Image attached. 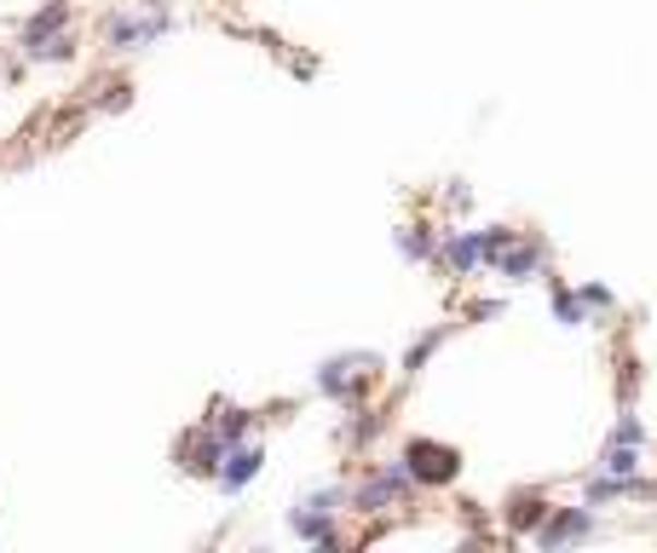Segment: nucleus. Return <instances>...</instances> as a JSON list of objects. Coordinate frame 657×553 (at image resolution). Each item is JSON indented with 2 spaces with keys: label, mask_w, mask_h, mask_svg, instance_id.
Wrapping results in <instances>:
<instances>
[{
  "label": "nucleus",
  "mask_w": 657,
  "mask_h": 553,
  "mask_svg": "<svg viewBox=\"0 0 657 553\" xmlns=\"http://www.w3.org/2000/svg\"><path fill=\"white\" fill-rule=\"evenodd\" d=\"M421 490L416 479L404 473V461H375L363 479H346V514H363V519H381V514H393V507H409Z\"/></svg>",
  "instance_id": "f257e3e1"
},
{
  "label": "nucleus",
  "mask_w": 657,
  "mask_h": 553,
  "mask_svg": "<svg viewBox=\"0 0 657 553\" xmlns=\"http://www.w3.org/2000/svg\"><path fill=\"white\" fill-rule=\"evenodd\" d=\"M594 537H600V507H588V502L577 496L571 507L553 502L548 519L530 530L525 542H530V548H571V542H594Z\"/></svg>",
  "instance_id": "20e7f679"
},
{
  "label": "nucleus",
  "mask_w": 657,
  "mask_h": 553,
  "mask_svg": "<svg viewBox=\"0 0 657 553\" xmlns=\"http://www.w3.org/2000/svg\"><path fill=\"white\" fill-rule=\"evenodd\" d=\"M133 105V87H110V98H105V110H128Z\"/></svg>",
  "instance_id": "bb28decb"
},
{
  "label": "nucleus",
  "mask_w": 657,
  "mask_h": 553,
  "mask_svg": "<svg viewBox=\"0 0 657 553\" xmlns=\"http://www.w3.org/2000/svg\"><path fill=\"white\" fill-rule=\"evenodd\" d=\"M577 300L588 305V317H611V312H618V289H606V282H577Z\"/></svg>",
  "instance_id": "4be33fe9"
},
{
  "label": "nucleus",
  "mask_w": 657,
  "mask_h": 553,
  "mask_svg": "<svg viewBox=\"0 0 657 553\" xmlns=\"http://www.w3.org/2000/svg\"><path fill=\"white\" fill-rule=\"evenodd\" d=\"M444 208H450V214H467V208H474V184H467V179H450V184H444Z\"/></svg>",
  "instance_id": "b1692460"
},
{
  "label": "nucleus",
  "mask_w": 657,
  "mask_h": 553,
  "mask_svg": "<svg viewBox=\"0 0 657 553\" xmlns=\"http://www.w3.org/2000/svg\"><path fill=\"white\" fill-rule=\"evenodd\" d=\"M548 265H553V242H548L542 231H519V237H513L507 249L497 254V265H490V272L519 289V282H542Z\"/></svg>",
  "instance_id": "39448f33"
},
{
  "label": "nucleus",
  "mask_w": 657,
  "mask_h": 553,
  "mask_svg": "<svg viewBox=\"0 0 657 553\" xmlns=\"http://www.w3.org/2000/svg\"><path fill=\"white\" fill-rule=\"evenodd\" d=\"M502 312H507V300H474L462 317H467V323H497Z\"/></svg>",
  "instance_id": "393cba45"
},
{
  "label": "nucleus",
  "mask_w": 657,
  "mask_h": 553,
  "mask_svg": "<svg viewBox=\"0 0 657 553\" xmlns=\"http://www.w3.org/2000/svg\"><path fill=\"white\" fill-rule=\"evenodd\" d=\"M341 514H323V507H306V502H295L289 507V530L300 542H312V548H341L346 542V530L335 525Z\"/></svg>",
  "instance_id": "9b49d317"
},
{
  "label": "nucleus",
  "mask_w": 657,
  "mask_h": 553,
  "mask_svg": "<svg viewBox=\"0 0 657 553\" xmlns=\"http://www.w3.org/2000/svg\"><path fill=\"white\" fill-rule=\"evenodd\" d=\"M254 409H242V404H214V416H208V426H214V433L225 438V444H242V438H249L254 433Z\"/></svg>",
  "instance_id": "a211bd4d"
},
{
  "label": "nucleus",
  "mask_w": 657,
  "mask_h": 553,
  "mask_svg": "<svg viewBox=\"0 0 657 553\" xmlns=\"http://www.w3.org/2000/svg\"><path fill=\"white\" fill-rule=\"evenodd\" d=\"M433 265H444L450 277H479V231H467V225H444Z\"/></svg>",
  "instance_id": "1a4fd4ad"
},
{
  "label": "nucleus",
  "mask_w": 657,
  "mask_h": 553,
  "mask_svg": "<svg viewBox=\"0 0 657 553\" xmlns=\"http://www.w3.org/2000/svg\"><path fill=\"white\" fill-rule=\"evenodd\" d=\"M133 7H139V12H168L174 0H133Z\"/></svg>",
  "instance_id": "cd10ccee"
},
{
  "label": "nucleus",
  "mask_w": 657,
  "mask_h": 553,
  "mask_svg": "<svg viewBox=\"0 0 657 553\" xmlns=\"http://www.w3.org/2000/svg\"><path fill=\"white\" fill-rule=\"evenodd\" d=\"M381 352H335V358H323L318 363V375H312V386L329 398V404H341V409H358V404H369V381L381 375Z\"/></svg>",
  "instance_id": "f03ea898"
},
{
  "label": "nucleus",
  "mask_w": 657,
  "mask_h": 553,
  "mask_svg": "<svg viewBox=\"0 0 657 553\" xmlns=\"http://www.w3.org/2000/svg\"><path fill=\"white\" fill-rule=\"evenodd\" d=\"M174 456H179V473H191V479H214V473H219V461H225V438L214 433L208 421H202L196 433L174 449Z\"/></svg>",
  "instance_id": "6e6552de"
},
{
  "label": "nucleus",
  "mask_w": 657,
  "mask_h": 553,
  "mask_svg": "<svg viewBox=\"0 0 657 553\" xmlns=\"http://www.w3.org/2000/svg\"><path fill=\"white\" fill-rule=\"evenodd\" d=\"M393 249H398L409 265H433V254H439V225H427V219L393 225Z\"/></svg>",
  "instance_id": "4468645a"
},
{
  "label": "nucleus",
  "mask_w": 657,
  "mask_h": 553,
  "mask_svg": "<svg viewBox=\"0 0 657 553\" xmlns=\"http://www.w3.org/2000/svg\"><path fill=\"white\" fill-rule=\"evenodd\" d=\"M398 461H404V473L416 479V490H450L462 479V449L439 444V438H404Z\"/></svg>",
  "instance_id": "7ed1b4c3"
},
{
  "label": "nucleus",
  "mask_w": 657,
  "mask_h": 553,
  "mask_svg": "<svg viewBox=\"0 0 657 553\" xmlns=\"http://www.w3.org/2000/svg\"><path fill=\"white\" fill-rule=\"evenodd\" d=\"M24 58H29V64H70V58H75V35L58 29L47 40H35V47H24Z\"/></svg>",
  "instance_id": "6ab92c4d"
},
{
  "label": "nucleus",
  "mask_w": 657,
  "mask_h": 553,
  "mask_svg": "<svg viewBox=\"0 0 657 553\" xmlns=\"http://www.w3.org/2000/svg\"><path fill=\"white\" fill-rule=\"evenodd\" d=\"M594 473L634 479V473H641V444H618V438H606V444H600V456H594Z\"/></svg>",
  "instance_id": "f3484780"
},
{
  "label": "nucleus",
  "mask_w": 657,
  "mask_h": 553,
  "mask_svg": "<svg viewBox=\"0 0 657 553\" xmlns=\"http://www.w3.org/2000/svg\"><path fill=\"white\" fill-rule=\"evenodd\" d=\"M174 29V17L168 12H110L105 17V47L110 52H139V47H156L162 35Z\"/></svg>",
  "instance_id": "423d86ee"
},
{
  "label": "nucleus",
  "mask_w": 657,
  "mask_h": 553,
  "mask_svg": "<svg viewBox=\"0 0 657 553\" xmlns=\"http://www.w3.org/2000/svg\"><path fill=\"white\" fill-rule=\"evenodd\" d=\"M634 386H641V375H634V363H623V375H618V404H634Z\"/></svg>",
  "instance_id": "a878e982"
},
{
  "label": "nucleus",
  "mask_w": 657,
  "mask_h": 553,
  "mask_svg": "<svg viewBox=\"0 0 657 553\" xmlns=\"http://www.w3.org/2000/svg\"><path fill=\"white\" fill-rule=\"evenodd\" d=\"M548 507H553V502L542 496V490H507V502H502V525H507V537H513V542H525L530 530L548 519Z\"/></svg>",
  "instance_id": "9d476101"
},
{
  "label": "nucleus",
  "mask_w": 657,
  "mask_h": 553,
  "mask_svg": "<svg viewBox=\"0 0 657 553\" xmlns=\"http://www.w3.org/2000/svg\"><path fill=\"white\" fill-rule=\"evenodd\" d=\"M606 438H618V444H641L646 449V421H641V409H634V404H618V421H611V433Z\"/></svg>",
  "instance_id": "aec40b11"
},
{
  "label": "nucleus",
  "mask_w": 657,
  "mask_h": 553,
  "mask_svg": "<svg viewBox=\"0 0 657 553\" xmlns=\"http://www.w3.org/2000/svg\"><path fill=\"white\" fill-rule=\"evenodd\" d=\"M542 282H548V312H553V323H560V329H588L594 317H588V305L577 300V282H565L553 265L542 272Z\"/></svg>",
  "instance_id": "f8f14e48"
},
{
  "label": "nucleus",
  "mask_w": 657,
  "mask_h": 553,
  "mask_svg": "<svg viewBox=\"0 0 657 553\" xmlns=\"http://www.w3.org/2000/svg\"><path fill=\"white\" fill-rule=\"evenodd\" d=\"M58 29H70V0H47L24 29H17V47H35V40H47V35H58Z\"/></svg>",
  "instance_id": "dca6fc26"
},
{
  "label": "nucleus",
  "mask_w": 657,
  "mask_h": 553,
  "mask_svg": "<svg viewBox=\"0 0 657 553\" xmlns=\"http://www.w3.org/2000/svg\"><path fill=\"white\" fill-rule=\"evenodd\" d=\"M456 329H462V323H439V329H427V335H416V340H409V352L398 358V375H404V381H416L421 369H427V363L439 358V346H444L450 335H456Z\"/></svg>",
  "instance_id": "2eb2a0df"
},
{
  "label": "nucleus",
  "mask_w": 657,
  "mask_h": 553,
  "mask_svg": "<svg viewBox=\"0 0 657 553\" xmlns=\"http://www.w3.org/2000/svg\"><path fill=\"white\" fill-rule=\"evenodd\" d=\"M260 473H265V449L242 438V444H225V461H219L214 484L225 490V496H242V490H249Z\"/></svg>",
  "instance_id": "0eeeda50"
},
{
  "label": "nucleus",
  "mask_w": 657,
  "mask_h": 553,
  "mask_svg": "<svg viewBox=\"0 0 657 553\" xmlns=\"http://www.w3.org/2000/svg\"><path fill=\"white\" fill-rule=\"evenodd\" d=\"M513 237H519V225H485V231H479V272H490V265H497V254L507 249Z\"/></svg>",
  "instance_id": "412c9836"
},
{
  "label": "nucleus",
  "mask_w": 657,
  "mask_h": 553,
  "mask_svg": "<svg viewBox=\"0 0 657 553\" xmlns=\"http://www.w3.org/2000/svg\"><path fill=\"white\" fill-rule=\"evenodd\" d=\"M306 507H323V514H346V479H335V484H323V490H312V496H300Z\"/></svg>",
  "instance_id": "5701e85b"
},
{
  "label": "nucleus",
  "mask_w": 657,
  "mask_h": 553,
  "mask_svg": "<svg viewBox=\"0 0 657 553\" xmlns=\"http://www.w3.org/2000/svg\"><path fill=\"white\" fill-rule=\"evenodd\" d=\"M386 433V409H375V404H358V409H346V421L335 426V438L353 449V456H363L369 444H375Z\"/></svg>",
  "instance_id": "ddd939ff"
}]
</instances>
